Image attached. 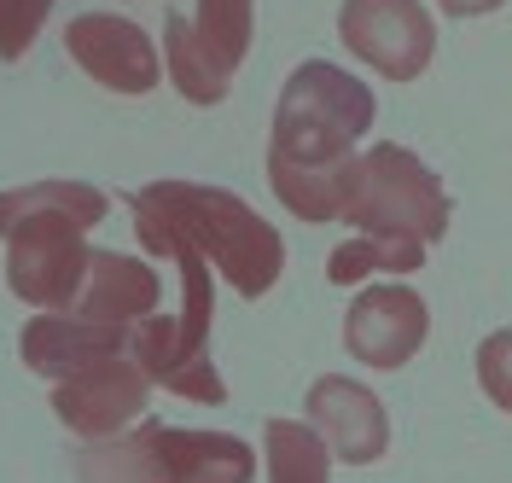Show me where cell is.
Listing matches in <instances>:
<instances>
[{"instance_id":"obj_1","label":"cell","mask_w":512,"mask_h":483,"mask_svg":"<svg viewBox=\"0 0 512 483\" xmlns=\"http://www.w3.org/2000/svg\"><path fill=\"white\" fill-rule=\"evenodd\" d=\"M379 105L373 88L350 70L303 59L274 99V140H268V187L303 222H338L344 187L355 169V140L373 129Z\"/></svg>"},{"instance_id":"obj_2","label":"cell","mask_w":512,"mask_h":483,"mask_svg":"<svg viewBox=\"0 0 512 483\" xmlns=\"http://www.w3.org/2000/svg\"><path fill=\"white\" fill-rule=\"evenodd\" d=\"M134 233L152 257L198 251L239 297H268L286 274V239L227 187L204 181H152L134 193Z\"/></svg>"},{"instance_id":"obj_3","label":"cell","mask_w":512,"mask_h":483,"mask_svg":"<svg viewBox=\"0 0 512 483\" xmlns=\"http://www.w3.org/2000/svg\"><path fill=\"white\" fill-rule=\"evenodd\" d=\"M105 222V193L88 181H30L0 193L6 286L35 309H70L88 286L94 245L82 239Z\"/></svg>"},{"instance_id":"obj_4","label":"cell","mask_w":512,"mask_h":483,"mask_svg":"<svg viewBox=\"0 0 512 483\" xmlns=\"http://www.w3.org/2000/svg\"><path fill=\"white\" fill-rule=\"evenodd\" d=\"M181 262V315H152L128 332L134 361L152 385L175 390L187 402H227L222 373L210 367V321H216V291H210V262L198 251H175Z\"/></svg>"},{"instance_id":"obj_5","label":"cell","mask_w":512,"mask_h":483,"mask_svg":"<svg viewBox=\"0 0 512 483\" xmlns=\"http://www.w3.org/2000/svg\"><path fill=\"white\" fill-rule=\"evenodd\" d=\"M338 222L361 227V233H384V239H419V245H431V239L448 233V193L408 146L379 140L373 152L355 158Z\"/></svg>"},{"instance_id":"obj_6","label":"cell","mask_w":512,"mask_h":483,"mask_svg":"<svg viewBox=\"0 0 512 483\" xmlns=\"http://www.w3.org/2000/svg\"><path fill=\"white\" fill-rule=\"evenodd\" d=\"M256 0H198L192 12H169L163 24V65L175 94L192 105H222L233 76L251 53Z\"/></svg>"},{"instance_id":"obj_7","label":"cell","mask_w":512,"mask_h":483,"mask_svg":"<svg viewBox=\"0 0 512 483\" xmlns=\"http://www.w3.org/2000/svg\"><path fill=\"white\" fill-rule=\"evenodd\" d=\"M338 35L361 65H373L390 82L425 76L431 53H437V24L419 0H344Z\"/></svg>"},{"instance_id":"obj_8","label":"cell","mask_w":512,"mask_h":483,"mask_svg":"<svg viewBox=\"0 0 512 483\" xmlns=\"http://www.w3.org/2000/svg\"><path fill=\"white\" fill-rule=\"evenodd\" d=\"M64 53L88 70L99 88H111V94H152L163 76L152 35L140 30L134 18H117V12H82V18H70Z\"/></svg>"},{"instance_id":"obj_9","label":"cell","mask_w":512,"mask_h":483,"mask_svg":"<svg viewBox=\"0 0 512 483\" xmlns=\"http://www.w3.org/2000/svg\"><path fill=\"white\" fill-rule=\"evenodd\" d=\"M431 332V315H425V297L408 286H373L361 291L344 315V344L361 367H379V373H396L408 367Z\"/></svg>"},{"instance_id":"obj_10","label":"cell","mask_w":512,"mask_h":483,"mask_svg":"<svg viewBox=\"0 0 512 483\" xmlns=\"http://www.w3.org/2000/svg\"><path fill=\"white\" fill-rule=\"evenodd\" d=\"M146 396H152V379L140 373V361H105V367H88L76 379H59L53 390V414L76 431V437H123L128 419L146 414Z\"/></svg>"},{"instance_id":"obj_11","label":"cell","mask_w":512,"mask_h":483,"mask_svg":"<svg viewBox=\"0 0 512 483\" xmlns=\"http://www.w3.org/2000/svg\"><path fill=\"white\" fill-rule=\"evenodd\" d=\"M309 425L326 437L332 460H344V466H373L390 449L384 402L361 379H344V373L315 379V390H309Z\"/></svg>"},{"instance_id":"obj_12","label":"cell","mask_w":512,"mask_h":483,"mask_svg":"<svg viewBox=\"0 0 512 483\" xmlns=\"http://www.w3.org/2000/svg\"><path fill=\"white\" fill-rule=\"evenodd\" d=\"M123 344H128L123 326H94V321H76V315H35L18 332V361L59 385V379H76L88 367L117 361Z\"/></svg>"},{"instance_id":"obj_13","label":"cell","mask_w":512,"mask_h":483,"mask_svg":"<svg viewBox=\"0 0 512 483\" xmlns=\"http://www.w3.org/2000/svg\"><path fill=\"white\" fill-rule=\"evenodd\" d=\"M158 297H163V286H158V274H152V262L123 257V251H94V262H88V286H82V297H76V321L134 332L140 321H152Z\"/></svg>"},{"instance_id":"obj_14","label":"cell","mask_w":512,"mask_h":483,"mask_svg":"<svg viewBox=\"0 0 512 483\" xmlns=\"http://www.w3.org/2000/svg\"><path fill=\"white\" fill-rule=\"evenodd\" d=\"M152 449L169 483H251L256 449L233 431H181L152 419Z\"/></svg>"},{"instance_id":"obj_15","label":"cell","mask_w":512,"mask_h":483,"mask_svg":"<svg viewBox=\"0 0 512 483\" xmlns=\"http://www.w3.org/2000/svg\"><path fill=\"white\" fill-rule=\"evenodd\" d=\"M262 454H268V483H332V449L303 419H268Z\"/></svg>"},{"instance_id":"obj_16","label":"cell","mask_w":512,"mask_h":483,"mask_svg":"<svg viewBox=\"0 0 512 483\" xmlns=\"http://www.w3.org/2000/svg\"><path fill=\"white\" fill-rule=\"evenodd\" d=\"M76 478L82 483H169L152 449V419H140V431L128 437H105L76 454Z\"/></svg>"},{"instance_id":"obj_17","label":"cell","mask_w":512,"mask_h":483,"mask_svg":"<svg viewBox=\"0 0 512 483\" xmlns=\"http://www.w3.org/2000/svg\"><path fill=\"white\" fill-rule=\"evenodd\" d=\"M425 268V245L419 239H384V233H361L344 239L332 257H326V280L332 286H355L367 274H419Z\"/></svg>"},{"instance_id":"obj_18","label":"cell","mask_w":512,"mask_h":483,"mask_svg":"<svg viewBox=\"0 0 512 483\" xmlns=\"http://www.w3.org/2000/svg\"><path fill=\"white\" fill-rule=\"evenodd\" d=\"M53 0H0V59H24L47 24Z\"/></svg>"},{"instance_id":"obj_19","label":"cell","mask_w":512,"mask_h":483,"mask_svg":"<svg viewBox=\"0 0 512 483\" xmlns=\"http://www.w3.org/2000/svg\"><path fill=\"white\" fill-rule=\"evenodd\" d=\"M478 385L489 390V402L501 414H512V326L489 332L478 344Z\"/></svg>"},{"instance_id":"obj_20","label":"cell","mask_w":512,"mask_h":483,"mask_svg":"<svg viewBox=\"0 0 512 483\" xmlns=\"http://www.w3.org/2000/svg\"><path fill=\"white\" fill-rule=\"evenodd\" d=\"M448 18H483V12H495V6H507V0H437Z\"/></svg>"}]
</instances>
